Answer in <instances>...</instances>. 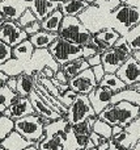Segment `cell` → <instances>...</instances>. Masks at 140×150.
<instances>
[{
  "mask_svg": "<svg viewBox=\"0 0 140 150\" xmlns=\"http://www.w3.org/2000/svg\"><path fill=\"white\" fill-rule=\"evenodd\" d=\"M98 117L113 127L120 125L123 128H127L140 117V107L130 101H119L110 104L105 111L98 115Z\"/></svg>",
  "mask_w": 140,
  "mask_h": 150,
  "instance_id": "cell-1",
  "label": "cell"
},
{
  "mask_svg": "<svg viewBox=\"0 0 140 150\" xmlns=\"http://www.w3.org/2000/svg\"><path fill=\"white\" fill-rule=\"evenodd\" d=\"M59 37L80 46H85L93 40L94 34L84 25L79 16H64L62 28L59 30Z\"/></svg>",
  "mask_w": 140,
  "mask_h": 150,
  "instance_id": "cell-2",
  "label": "cell"
},
{
  "mask_svg": "<svg viewBox=\"0 0 140 150\" xmlns=\"http://www.w3.org/2000/svg\"><path fill=\"white\" fill-rule=\"evenodd\" d=\"M16 130L33 144H38L46 137L43 119L37 113L16 120Z\"/></svg>",
  "mask_w": 140,
  "mask_h": 150,
  "instance_id": "cell-3",
  "label": "cell"
},
{
  "mask_svg": "<svg viewBox=\"0 0 140 150\" xmlns=\"http://www.w3.org/2000/svg\"><path fill=\"white\" fill-rule=\"evenodd\" d=\"M49 52L54 57V59L59 63L60 66L67 65L79 58L83 57V46L76 45L73 42L64 40L62 37H58L54 41V44L49 47Z\"/></svg>",
  "mask_w": 140,
  "mask_h": 150,
  "instance_id": "cell-4",
  "label": "cell"
},
{
  "mask_svg": "<svg viewBox=\"0 0 140 150\" xmlns=\"http://www.w3.org/2000/svg\"><path fill=\"white\" fill-rule=\"evenodd\" d=\"M92 116H98V115L94 111L93 105H92L91 100H89V96L79 93L76 96L75 101L68 107L65 120L71 125H75V124H79V122L85 121V120H88Z\"/></svg>",
  "mask_w": 140,
  "mask_h": 150,
  "instance_id": "cell-5",
  "label": "cell"
},
{
  "mask_svg": "<svg viewBox=\"0 0 140 150\" xmlns=\"http://www.w3.org/2000/svg\"><path fill=\"white\" fill-rule=\"evenodd\" d=\"M26 40H29V34L22 26H20L17 21L7 20L0 24V41L1 42L15 47Z\"/></svg>",
  "mask_w": 140,
  "mask_h": 150,
  "instance_id": "cell-6",
  "label": "cell"
},
{
  "mask_svg": "<svg viewBox=\"0 0 140 150\" xmlns=\"http://www.w3.org/2000/svg\"><path fill=\"white\" fill-rule=\"evenodd\" d=\"M98 86L100 84H98V82H97L92 69H88V70L83 71V73L79 74L77 76L72 78V79L70 80V88L73 90L75 92L81 93V95H89V93L93 92Z\"/></svg>",
  "mask_w": 140,
  "mask_h": 150,
  "instance_id": "cell-7",
  "label": "cell"
},
{
  "mask_svg": "<svg viewBox=\"0 0 140 150\" xmlns=\"http://www.w3.org/2000/svg\"><path fill=\"white\" fill-rule=\"evenodd\" d=\"M111 15L115 18V21H118L127 30L140 23V12L136 9V7L128 4V3L120 4Z\"/></svg>",
  "mask_w": 140,
  "mask_h": 150,
  "instance_id": "cell-8",
  "label": "cell"
},
{
  "mask_svg": "<svg viewBox=\"0 0 140 150\" xmlns=\"http://www.w3.org/2000/svg\"><path fill=\"white\" fill-rule=\"evenodd\" d=\"M101 55H102V66L105 67L106 74H117V71L120 69V66L131 57L127 53L122 52V50L117 49V47L105 50Z\"/></svg>",
  "mask_w": 140,
  "mask_h": 150,
  "instance_id": "cell-9",
  "label": "cell"
},
{
  "mask_svg": "<svg viewBox=\"0 0 140 150\" xmlns=\"http://www.w3.org/2000/svg\"><path fill=\"white\" fill-rule=\"evenodd\" d=\"M117 75L127 84V87L132 88L140 84V63L131 55L117 71Z\"/></svg>",
  "mask_w": 140,
  "mask_h": 150,
  "instance_id": "cell-10",
  "label": "cell"
},
{
  "mask_svg": "<svg viewBox=\"0 0 140 150\" xmlns=\"http://www.w3.org/2000/svg\"><path fill=\"white\" fill-rule=\"evenodd\" d=\"M114 95H115V92L111 91L110 88L98 86V87H97L93 92L89 93L88 96H89V100H91L94 111H96V113L100 115L102 111H105V109L111 104Z\"/></svg>",
  "mask_w": 140,
  "mask_h": 150,
  "instance_id": "cell-11",
  "label": "cell"
},
{
  "mask_svg": "<svg viewBox=\"0 0 140 150\" xmlns=\"http://www.w3.org/2000/svg\"><path fill=\"white\" fill-rule=\"evenodd\" d=\"M29 99L31 100V104H33V107H34L36 113L39 115L41 117H43V119L51 120V121H56V120H59L63 117L59 112H56L54 108H51V107L39 96V93L37 92V91L31 92L30 96H29Z\"/></svg>",
  "mask_w": 140,
  "mask_h": 150,
  "instance_id": "cell-12",
  "label": "cell"
},
{
  "mask_svg": "<svg viewBox=\"0 0 140 150\" xmlns=\"http://www.w3.org/2000/svg\"><path fill=\"white\" fill-rule=\"evenodd\" d=\"M34 113H36V111H34V107L31 104L30 99L20 96V99L16 103H13L3 115L10 117V119H13L16 121L18 119H22V117H26L29 115H34Z\"/></svg>",
  "mask_w": 140,
  "mask_h": 150,
  "instance_id": "cell-13",
  "label": "cell"
},
{
  "mask_svg": "<svg viewBox=\"0 0 140 150\" xmlns=\"http://www.w3.org/2000/svg\"><path fill=\"white\" fill-rule=\"evenodd\" d=\"M60 4L62 1H58V0H30L29 8L34 12L37 18L42 21L54 11L60 9Z\"/></svg>",
  "mask_w": 140,
  "mask_h": 150,
  "instance_id": "cell-14",
  "label": "cell"
},
{
  "mask_svg": "<svg viewBox=\"0 0 140 150\" xmlns=\"http://www.w3.org/2000/svg\"><path fill=\"white\" fill-rule=\"evenodd\" d=\"M30 146H36L31 141L26 140L24 136H21L17 130H13L8 137L0 141V148L5 150H25Z\"/></svg>",
  "mask_w": 140,
  "mask_h": 150,
  "instance_id": "cell-15",
  "label": "cell"
},
{
  "mask_svg": "<svg viewBox=\"0 0 140 150\" xmlns=\"http://www.w3.org/2000/svg\"><path fill=\"white\" fill-rule=\"evenodd\" d=\"M122 37L120 32L118 29L113 28V26H104L100 30H97L94 33V38L105 47V49H111L114 47V45L117 44V41Z\"/></svg>",
  "mask_w": 140,
  "mask_h": 150,
  "instance_id": "cell-16",
  "label": "cell"
},
{
  "mask_svg": "<svg viewBox=\"0 0 140 150\" xmlns=\"http://www.w3.org/2000/svg\"><path fill=\"white\" fill-rule=\"evenodd\" d=\"M67 132L46 136L42 141H39L38 144H36V146L38 148V150H64Z\"/></svg>",
  "mask_w": 140,
  "mask_h": 150,
  "instance_id": "cell-17",
  "label": "cell"
},
{
  "mask_svg": "<svg viewBox=\"0 0 140 150\" xmlns=\"http://www.w3.org/2000/svg\"><path fill=\"white\" fill-rule=\"evenodd\" d=\"M36 91L39 93V96H41L42 99H43L45 101H46L47 104H49L51 108H54L56 112H59L60 115H62L63 117L65 119V115H67V111L68 108L65 105H63L62 103H60L59 99H56L54 95H51V93L49 92V91L46 90V87H45L42 83H39L38 80H37V87H36Z\"/></svg>",
  "mask_w": 140,
  "mask_h": 150,
  "instance_id": "cell-18",
  "label": "cell"
},
{
  "mask_svg": "<svg viewBox=\"0 0 140 150\" xmlns=\"http://www.w3.org/2000/svg\"><path fill=\"white\" fill-rule=\"evenodd\" d=\"M34 53H36V47L34 45L30 42V40H26V41L18 44L17 46L13 47V58L17 61H20L24 65H28L31 61Z\"/></svg>",
  "mask_w": 140,
  "mask_h": 150,
  "instance_id": "cell-19",
  "label": "cell"
},
{
  "mask_svg": "<svg viewBox=\"0 0 140 150\" xmlns=\"http://www.w3.org/2000/svg\"><path fill=\"white\" fill-rule=\"evenodd\" d=\"M37 79L34 75L22 73L17 76V93L22 98H29L31 92L36 91Z\"/></svg>",
  "mask_w": 140,
  "mask_h": 150,
  "instance_id": "cell-20",
  "label": "cell"
},
{
  "mask_svg": "<svg viewBox=\"0 0 140 150\" xmlns=\"http://www.w3.org/2000/svg\"><path fill=\"white\" fill-rule=\"evenodd\" d=\"M91 4L84 0H63L60 4V11L64 16H79L84 13Z\"/></svg>",
  "mask_w": 140,
  "mask_h": 150,
  "instance_id": "cell-21",
  "label": "cell"
},
{
  "mask_svg": "<svg viewBox=\"0 0 140 150\" xmlns=\"http://www.w3.org/2000/svg\"><path fill=\"white\" fill-rule=\"evenodd\" d=\"M59 37L58 33H52V32H47V30H41L38 33L33 34L29 37L30 42L34 45L36 49H49L54 41Z\"/></svg>",
  "mask_w": 140,
  "mask_h": 150,
  "instance_id": "cell-22",
  "label": "cell"
},
{
  "mask_svg": "<svg viewBox=\"0 0 140 150\" xmlns=\"http://www.w3.org/2000/svg\"><path fill=\"white\" fill-rule=\"evenodd\" d=\"M63 20H64V15L60 9L54 11L52 13H50L45 20H42V30H47V32H52V33H58L62 28Z\"/></svg>",
  "mask_w": 140,
  "mask_h": 150,
  "instance_id": "cell-23",
  "label": "cell"
},
{
  "mask_svg": "<svg viewBox=\"0 0 140 150\" xmlns=\"http://www.w3.org/2000/svg\"><path fill=\"white\" fill-rule=\"evenodd\" d=\"M88 69H91V66H89L88 61L85 59V58H79V59H75L72 61V62L67 63V65H63L62 66V70L64 71V74L68 76V79H72V78L77 76L79 74H81L83 71L88 70Z\"/></svg>",
  "mask_w": 140,
  "mask_h": 150,
  "instance_id": "cell-24",
  "label": "cell"
},
{
  "mask_svg": "<svg viewBox=\"0 0 140 150\" xmlns=\"http://www.w3.org/2000/svg\"><path fill=\"white\" fill-rule=\"evenodd\" d=\"M18 99H20V95L16 91L10 90L7 84L0 86V113L3 115Z\"/></svg>",
  "mask_w": 140,
  "mask_h": 150,
  "instance_id": "cell-25",
  "label": "cell"
},
{
  "mask_svg": "<svg viewBox=\"0 0 140 150\" xmlns=\"http://www.w3.org/2000/svg\"><path fill=\"white\" fill-rule=\"evenodd\" d=\"M119 101H130V103H134L140 107V91L135 90V88L127 87L126 90L117 92L114 95V98H113L111 104L119 103Z\"/></svg>",
  "mask_w": 140,
  "mask_h": 150,
  "instance_id": "cell-26",
  "label": "cell"
},
{
  "mask_svg": "<svg viewBox=\"0 0 140 150\" xmlns=\"http://www.w3.org/2000/svg\"><path fill=\"white\" fill-rule=\"evenodd\" d=\"M100 86L110 88V90L114 91L115 93L120 92V91H123V90L127 88V84H126V83L123 82L117 74H106L105 78L102 79V82L100 83Z\"/></svg>",
  "mask_w": 140,
  "mask_h": 150,
  "instance_id": "cell-27",
  "label": "cell"
},
{
  "mask_svg": "<svg viewBox=\"0 0 140 150\" xmlns=\"http://www.w3.org/2000/svg\"><path fill=\"white\" fill-rule=\"evenodd\" d=\"M0 71H4L9 76H18L22 73H25V65L13 58L4 65H0Z\"/></svg>",
  "mask_w": 140,
  "mask_h": 150,
  "instance_id": "cell-28",
  "label": "cell"
},
{
  "mask_svg": "<svg viewBox=\"0 0 140 150\" xmlns=\"http://www.w3.org/2000/svg\"><path fill=\"white\" fill-rule=\"evenodd\" d=\"M93 132L102 136V137L107 138V140H111L113 138V125H110L109 122H106L105 120L98 117L93 124Z\"/></svg>",
  "mask_w": 140,
  "mask_h": 150,
  "instance_id": "cell-29",
  "label": "cell"
},
{
  "mask_svg": "<svg viewBox=\"0 0 140 150\" xmlns=\"http://www.w3.org/2000/svg\"><path fill=\"white\" fill-rule=\"evenodd\" d=\"M98 119V116H92L89 117L88 120L83 122H79V124L75 125H71L72 130L76 133V134H86V136H91L92 132H93V124L94 121Z\"/></svg>",
  "mask_w": 140,
  "mask_h": 150,
  "instance_id": "cell-30",
  "label": "cell"
},
{
  "mask_svg": "<svg viewBox=\"0 0 140 150\" xmlns=\"http://www.w3.org/2000/svg\"><path fill=\"white\" fill-rule=\"evenodd\" d=\"M13 130H16V121L5 115H1L0 116V141L8 137Z\"/></svg>",
  "mask_w": 140,
  "mask_h": 150,
  "instance_id": "cell-31",
  "label": "cell"
},
{
  "mask_svg": "<svg viewBox=\"0 0 140 150\" xmlns=\"http://www.w3.org/2000/svg\"><path fill=\"white\" fill-rule=\"evenodd\" d=\"M105 50L106 49L93 37V40H92L88 45L83 46V57L85 58V59H88V58L93 57V55H96V54H102Z\"/></svg>",
  "mask_w": 140,
  "mask_h": 150,
  "instance_id": "cell-32",
  "label": "cell"
},
{
  "mask_svg": "<svg viewBox=\"0 0 140 150\" xmlns=\"http://www.w3.org/2000/svg\"><path fill=\"white\" fill-rule=\"evenodd\" d=\"M126 40L128 41L130 46L132 47V50H140V23L138 25H135L134 28L128 29L127 33L125 34Z\"/></svg>",
  "mask_w": 140,
  "mask_h": 150,
  "instance_id": "cell-33",
  "label": "cell"
},
{
  "mask_svg": "<svg viewBox=\"0 0 140 150\" xmlns=\"http://www.w3.org/2000/svg\"><path fill=\"white\" fill-rule=\"evenodd\" d=\"M120 4H123L120 0H96L93 5H96L98 9L107 11V12L113 13Z\"/></svg>",
  "mask_w": 140,
  "mask_h": 150,
  "instance_id": "cell-34",
  "label": "cell"
},
{
  "mask_svg": "<svg viewBox=\"0 0 140 150\" xmlns=\"http://www.w3.org/2000/svg\"><path fill=\"white\" fill-rule=\"evenodd\" d=\"M36 21H38V18L34 15V12L30 8H26L22 12V15L20 16V18L17 20V23L20 24V26H22V28L25 29V28H28L29 25H31L33 23H36Z\"/></svg>",
  "mask_w": 140,
  "mask_h": 150,
  "instance_id": "cell-35",
  "label": "cell"
},
{
  "mask_svg": "<svg viewBox=\"0 0 140 150\" xmlns=\"http://www.w3.org/2000/svg\"><path fill=\"white\" fill-rule=\"evenodd\" d=\"M0 49H1V54H0V65H4L8 61L13 59V47L9 45L4 44L0 41Z\"/></svg>",
  "mask_w": 140,
  "mask_h": 150,
  "instance_id": "cell-36",
  "label": "cell"
},
{
  "mask_svg": "<svg viewBox=\"0 0 140 150\" xmlns=\"http://www.w3.org/2000/svg\"><path fill=\"white\" fill-rule=\"evenodd\" d=\"M91 138H92V141L94 142V145H96V148L98 150H107L110 148V140H107V138L97 134V133L92 132Z\"/></svg>",
  "mask_w": 140,
  "mask_h": 150,
  "instance_id": "cell-37",
  "label": "cell"
},
{
  "mask_svg": "<svg viewBox=\"0 0 140 150\" xmlns=\"http://www.w3.org/2000/svg\"><path fill=\"white\" fill-rule=\"evenodd\" d=\"M114 47H117V49H119V50H122V52L127 53L128 55H132V53H134L132 47L130 46V44H128V41L126 40L125 36H122L119 40H118L117 44L114 45Z\"/></svg>",
  "mask_w": 140,
  "mask_h": 150,
  "instance_id": "cell-38",
  "label": "cell"
},
{
  "mask_svg": "<svg viewBox=\"0 0 140 150\" xmlns=\"http://www.w3.org/2000/svg\"><path fill=\"white\" fill-rule=\"evenodd\" d=\"M77 95H79L77 92H75L73 90H71V88H70L67 92L63 93V100H62V103L68 108V107H70L71 104L75 101V99H76V96H77Z\"/></svg>",
  "mask_w": 140,
  "mask_h": 150,
  "instance_id": "cell-39",
  "label": "cell"
},
{
  "mask_svg": "<svg viewBox=\"0 0 140 150\" xmlns=\"http://www.w3.org/2000/svg\"><path fill=\"white\" fill-rule=\"evenodd\" d=\"M92 70H93V74L94 76H96L97 82H98V84L102 82V79L105 78V75H106V71H105V67L102 65H98V66H94V67H91Z\"/></svg>",
  "mask_w": 140,
  "mask_h": 150,
  "instance_id": "cell-40",
  "label": "cell"
},
{
  "mask_svg": "<svg viewBox=\"0 0 140 150\" xmlns=\"http://www.w3.org/2000/svg\"><path fill=\"white\" fill-rule=\"evenodd\" d=\"M25 30H26V33L29 34V37L33 36V34H36V33H38V32L42 30V23L39 20L36 21V23H33L31 25H29L28 28H25Z\"/></svg>",
  "mask_w": 140,
  "mask_h": 150,
  "instance_id": "cell-41",
  "label": "cell"
},
{
  "mask_svg": "<svg viewBox=\"0 0 140 150\" xmlns=\"http://www.w3.org/2000/svg\"><path fill=\"white\" fill-rule=\"evenodd\" d=\"M55 74H56V71L54 70V69L49 67V66H46V67H43L41 71H39V75L43 78H49V79H52V78H55Z\"/></svg>",
  "mask_w": 140,
  "mask_h": 150,
  "instance_id": "cell-42",
  "label": "cell"
},
{
  "mask_svg": "<svg viewBox=\"0 0 140 150\" xmlns=\"http://www.w3.org/2000/svg\"><path fill=\"white\" fill-rule=\"evenodd\" d=\"M88 63L91 67H94V66H98V65H102V55L101 54H96L93 57L88 58Z\"/></svg>",
  "mask_w": 140,
  "mask_h": 150,
  "instance_id": "cell-43",
  "label": "cell"
},
{
  "mask_svg": "<svg viewBox=\"0 0 140 150\" xmlns=\"http://www.w3.org/2000/svg\"><path fill=\"white\" fill-rule=\"evenodd\" d=\"M55 79L59 80L60 83H64V84H70V79H68V76L64 74V71L60 69L59 71H58L56 74H55Z\"/></svg>",
  "mask_w": 140,
  "mask_h": 150,
  "instance_id": "cell-44",
  "label": "cell"
},
{
  "mask_svg": "<svg viewBox=\"0 0 140 150\" xmlns=\"http://www.w3.org/2000/svg\"><path fill=\"white\" fill-rule=\"evenodd\" d=\"M107 150H130V149H127L126 146H123L122 144L117 142V141L110 140V148Z\"/></svg>",
  "mask_w": 140,
  "mask_h": 150,
  "instance_id": "cell-45",
  "label": "cell"
},
{
  "mask_svg": "<svg viewBox=\"0 0 140 150\" xmlns=\"http://www.w3.org/2000/svg\"><path fill=\"white\" fill-rule=\"evenodd\" d=\"M7 86L10 88V90L17 92V76H10L9 80H8V83H7Z\"/></svg>",
  "mask_w": 140,
  "mask_h": 150,
  "instance_id": "cell-46",
  "label": "cell"
},
{
  "mask_svg": "<svg viewBox=\"0 0 140 150\" xmlns=\"http://www.w3.org/2000/svg\"><path fill=\"white\" fill-rule=\"evenodd\" d=\"M9 75L5 74L4 71H0V86H5L8 83V80H9Z\"/></svg>",
  "mask_w": 140,
  "mask_h": 150,
  "instance_id": "cell-47",
  "label": "cell"
},
{
  "mask_svg": "<svg viewBox=\"0 0 140 150\" xmlns=\"http://www.w3.org/2000/svg\"><path fill=\"white\" fill-rule=\"evenodd\" d=\"M132 57L138 61V63H140V50H135V52L132 53Z\"/></svg>",
  "mask_w": 140,
  "mask_h": 150,
  "instance_id": "cell-48",
  "label": "cell"
},
{
  "mask_svg": "<svg viewBox=\"0 0 140 150\" xmlns=\"http://www.w3.org/2000/svg\"><path fill=\"white\" fill-rule=\"evenodd\" d=\"M84 1H86V3H89V4H94V1H96V0H84Z\"/></svg>",
  "mask_w": 140,
  "mask_h": 150,
  "instance_id": "cell-49",
  "label": "cell"
},
{
  "mask_svg": "<svg viewBox=\"0 0 140 150\" xmlns=\"http://www.w3.org/2000/svg\"><path fill=\"white\" fill-rule=\"evenodd\" d=\"M120 1H122V3H127V0H120Z\"/></svg>",
  "mask_w": 140,
  "mask_h": 150,
  "instance_id": "cell-50",
  "label": "cell"
},
{
  "mask_svg": "<svg viewBox=\"0 0 140 150\" xmlns=\"http://www.w3.org/2000/svg\"><path fill=\"white\" fill-rule=\"evenodd\" d=\"M89 150H98V149H97V148H93V149H89Z\"/></svg>",
  "mask_w": 140,
  "mask_h": 150,
  "instance_id": "cell-51",
  "label": "cell"
},
{
  "mask_svg": "<svg viewBox=\"0 0 140 150\" xmlns=\"http://www.w3.org/2000/svg\"><path fill=\"white\" fill-rule=\"evenodd\" d=\"M25 1H28V3H29V1H30V0H25Z\"/></svg>",
  "mask_w": 140,
  "mask_h": 150,
  "instance_id": "cell-52",
  "label": "cell"
},
{
  "mask_svg": "<svg viewBox=\"0 0 140 150\" xmlns=\"http://www.w3.org/2000/svg\"><path fill=\"white\" fill-rule=\"evenodd\" d=\"M1 150H5V149H3V148H1Z\"/></svg>",
  "mask_w": 140,
  "mask_h": 150,
  "instance_id": "cell-53",
  "label": "cell"
}]
</instances>
